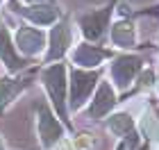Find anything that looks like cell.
<instances>
[{
  "instance_id": "3",
  "label": "cell",
  "mask_w": 159,
  "mask_h": 150,
  "mask_svg": "<svg viewBox=\"0 0 159 150\" xmlns=\"http://www.w3.org/2000/svg\"><path fill=\"white\" fill-rule=\"evenodd\" d=\"M0 59H5L9 66H18L16 59H14V55H11V46H9L7 32H0Z\"/></svg>"
},
{
  "instance_id": "1",
  "label": "cell",
  "mask_w": 159,
  "mask_h": 150,
  "mask_svg": "<svg viewBox=\"0 0 159 150\" xmlns=\"http://www.w3.org/2000/svg\"><path fill=\"white\" fill-rule=\"evenodd\" d=\"M39 123H41V137H43V143H52V141H59V125L52 120V116L46 111V109H41L39 114Z\"/></svg>"
},
{
  "instance_id": "4",
  "label": "cell",
  "mask_w": 159,
  "mask_h": 150,
  "mask_svg": "<svg viewBox=\"0 0 159 150\" xmlns=\"http://www.w3.org/2000/svg\"><path fill=\"white\" fill-rule=\"evenodd\" d=\"M18 89H20V84H9V80H0V107H5L9 102Z\"/></svg>"
},
{
  "instance_id": "5",
  "label": "cell",
  "mask_w": 159,
  "mask_h": 150,
  "mask_svg": "<svg viewBox=\"0 0 159 150\" xmlns=\"http://www.w3.org/2000/svg\"><path fill=\"white\" fill-rule=\"evenodd\" d=\"M0 150H5V146H2V141H0Z\"/></svg>"
},
{
  "instance_id": "2",
  "label": "cell",
  "mask_w": 159,
  "mask_h": 150,
  "mask_svg": "<svg viewBox=\"0 0 159 150\" xmlns=\"http://www.w3.org/2000/svg\"><path fill=\"white\" fill-rule=\"evenodd\" d=\"M34 43H41V34L37 32V30H20L18 32V46H20V50H30V48H34Z\"/></svg>"
}]
</instances>
